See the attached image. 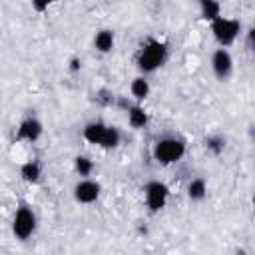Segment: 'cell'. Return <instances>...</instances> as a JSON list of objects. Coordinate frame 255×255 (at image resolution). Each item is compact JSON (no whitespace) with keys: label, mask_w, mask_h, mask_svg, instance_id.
Masks as SVG:
<instances>
[{"label":"cell","mask_w":255,"mask_h":255,"mask_svg":"<svg viewBox=\"0 0 255 255\" xmlns=\"http://www.w3.org/2000/svg\"><path fill=\"white\" fill-rule=\"evenodd\" d=\"M96 100H98L102 106H114L118 98H116L112 92H108V90H100V92L96 94Z\"/></svg>","instance_id":"19"},{"label":"cell","mask_w":255,"mask_h":255,"mask_svg":"<svg viewBox=\"0 0 255 255\" xmlns=\"http://www.w3.org/2000/svg\"><path fill=\"white\" fill-rule=\"evenodd\" d=\"M199 16L207 22H215L221 16V4L213 0H201L199 2Z\"/></svg>","instance_id":"13"},{"label":"cell","mask_w":255,"mask_h":255,"mask_svg":"<svg viewBox=\"0 0 255 255\" xmlns=\"http://www.w3.org/2000/svg\"><path fill=\"white\" fill-rule=\"evenodd\" d=\"M102 193V185L94 179H80L76 185H74V199L78 203H84V205H90L94 201H98Z\"/></svg>","instance_id":"8"},{"label":"cell","mask_w":255,"mask_h":255,"mask_svg":"<svg viewBox=\"0 0 255 255\" xmlns=\"http://www.w3.org/2000/svg\"><path fill=\"white\" fill-rule=\"evenodd\" d=\"M203 145H205V149H207L209 153H213V155H221L223 149H225V137H223V135H217V133L207 135V137L203 139Z\"/></svg>","instance_id":"17"},{"label":"cell","mask_w":255,"mask_h":255,"mask_svg":"<svg viewBox=\"0 0 255 255\" xmlns=\"http://www.w3.org/2000/svg\"><path fill=\"white\" fill-rule=\"evenodd\" d=\"M114 46H116V36H114L112 30L104 28V30L96 32V36H94V48L100 54H110L114 50Z\"/></svg>","instance_id":"10"},{"label":"cell","mask_w":255,"mask_h":255,"mask_svg":"<svg viewBox=\"0 0 255 255\" xmlns=\"http://www.w3.org/2000/svg\"><path fill=\"white\" fill-rule=\"evenodd\" d=\"M110 126H106L104 122L96 120V122H88L82 129V135L88 143H94V145H102L104 137H106V131H108Z\"/></svg>","instance_id":"9"},{"label":"cell","mask_w":255,"mask_h":255,"mask_svg":"<svg viewBox=\"0 0 255 255\" xmlns=\"http://www.w3.org/2000/svg\"><path fill=\"white\" fill-rule=\"evenodd\" d=\"M68 70H70V72H78V70H82V60H80V58H72Z\"/></svg>","instance_id":"21"},{"label":"cell","mask_w":255,"mask_h":255,"mask_svg":"<svg viewBox=\"0 0 255 255\" xmlns=\"http://www.w3.org/2000/svg\"><path fill=\"white\" fill-rule=\"evenodd\" d=\"M251 201H253V209H255V193H253V199Z\"/></svg>","instance_id":"25"},{"label":"cell","mask_w":255,"mask_h":255,"mask_svg":"<svg viewBox=\"0 0 255 255\" xmlns=\"http://www.w3.org/2000/svg\"><path fill=\"white\" fill-rule=\"evenodd\" d=\"M74 169H76V173H78L82 179H88V177L92 175V171H94V161H92L88 155H76V159H74Z\"/></svg>","instance_id":"16"},{"label":"cell","mask_w":255,"mask_h":255,"mask_svg":"<svg viewBox=\"0 0 255 255\" xmlns=\"http://www.w3.org/2000/svg\"><path fill=\"white\" fill-rule=\"evenodd\" d=\"M235 255H249V253H247L245 249H237V251H235Z\"/></svg>","instance_id":"24"},{"label":"cell","mask_w":255,"mask_h":255,"mask_svg":"<svg viewBox=\"0 0 255 255\" xmlns=\"http://www.w3.org/2000/svg\"><path fill=\"white\" fill-rule=\"evenodd\" d=\"M211 70L215 74V78L219 82H227L233 74V58L229 54V50L225 48H217L211 54Z\"/></svg>","instance_id":"6"},{"label":"cell","mask_w":255,"mask_h":255,"mask_svg":"<svg viewBox=\"0 0 255 255\" xmlns=\"http://www.w3.org/2000/svg\"><path fill=\"white\" fill-rule=\"evenodd\" d=\"M143 199H145L149 213H157L165 207V203L169 199V187L163 181L151 179L143 185Z\"/></svg>","instance_id":"5"},{"label":"cell","mask_w":255,"mask_h":255,"mask_svg":"<svg viewBox=\"0 0 255 255\" xmlns=\"http://www.w3.org/2000/svg\"><path fill=\"white\" fill-rule=\"evenodd\" d=\"M247 133H249L251 143H255V124H253V126H249V131H247Z\"/></svg>","instance_id":"23"},{"label":"cell","mask_w":255,"mask_h":255,"mask_svg":"<svg viewBox=\"0 0 255 255\" xmlns=\"http://www.w3.org/2000/svg\"><path fill=\"white\" fill-rule=\"evenodd\" d=\"M211 32H213V38L215 42L227 50V46H231L239 32H241V22L237 18H225V16H219L215 22H211Z\"/></svg>","instance_id":"4"},{"label":"cell","mask_w":255,"mask_h":255,"mask_svg":"<svg viewBox=\"0 0 255 255\" xmlns=\"http://www.w3.org/2000/svg\"><path fill=\"white\" fill-rule=\"evenodd\" d=\"M32 8L34 10H38V12H44V10H48V2H32Z\"/></svg>","instance_id":"22"},{"label":"cell","mask_w":255,"mask_h":255,"mask_svg":"<svg viewBox=\"0 0 255 255\" xmlns=\"http://www.w3.org/2000/svg\"><path fill=\"white\" fill-rule=\"evenodd\" d=\"M167 54H169V50H167L165 42H161L157 38H147L141 44V48L135 56V64H137L139 72L151 74V72H155L157 68H161L165 64Z\"/></svg>","instance_id":"1"},{"label":"cell","mask_w":255,"mask_h":255,"mask_svg":"<svg viewBox=\"0 0 255 255\" xmlns=\"http://www.w3.org/2000/svg\"><path fill=\"white\" fill-rule=\"evenodd\" d=\"M42 131H44L42 122H40L38 118H34V116H28V118H24V120L20 122L18 129H16V141L34 143V141L40 139Z\"/></svg>","instance_id":"7"},{"label":"cell","mask_w":255,"mask_h":255,"mask_svg":"<svg viewBox=\"0 0 255 255\" xmlns=\"http://www.w3.org/2000/svg\"><path fill=\"white\" fill-rule=\"evenodd\" d=\"M128 122L133 129H143L149 122V116L139 104H131V108L128 110Z\"/></svg>","instance_id":"11"},{"label":"cell","mask_w":255,"mask_h":255,"mask_svg":"<svg viewBox=\"0 0 255 255\" xmlns=\"http://www.w3.org/2000/svg\"><path fill=\"white\" fill-rule=\"evenodd\" d=\"M205 195H207V183H205V179L193 177L187 183V197L191 201H201V199H205Z\"/></svg>","instance_id":"14"},{"label":"cell","mask_w":255,"mask_h":255,"mask_svg":"<svg viewBox=\"0 0 255 255\" xmlns=\"http://www.w3.org/2000/svg\"><path fill=\"white\" fill-rule=\"evenodd\" d=\"M185 155V141L175 135H163L153 143V159L161 165L177 163Z\"/></svg>","instance_id":"2"},{"label":"cell","mask_w":255,"mask_h":255,"mask_svg":"<svg viewBox=\"0 0 255 255\" xmlns=\"http://www.w3.org/2000/svg\"><path fill=\"white\" fill-rule=\"evenodd\" d=\"M38 225L36 213L28 203H20L14 211V219H12V233L18 241H26L34 235Z\"/></svg>","instance_id":"3"},{"label":"cell","mask_w":255,"mask_h":255,"mask_svg":"<svg viewBox=\"0 0 255 255\" xmlns=\"http://www.w3.org/2000/svg\"><path fill=\"white\" fill-rule=\"evenodd\" d=\"M247 46L251 52H255V24L247 30Z\"/></svg>","instance_id":"20"},{"label":"cell","mask_w":255,"mask_h":255,"mask_svg":"<svg viewBox=\"0 0 255 255\" xmlns=\"http://www.w3.org/2000/svg\"><path fill=\"white\" fill-rule=\"evenodd\" d=\"M120 141H122V133H120V129L114 128V126H110L108 131H106V137H104V141H102L100 147H104V149H114V147L120 145Z\"/></svg>","instance_id":"18"},{"label":"cell","mask_w":255,"mask_h":255,"mask_svg":"<svg viewBox=\"0 0 255 255\" xmlns=\"http://www.w3.org/2000/svg\"><path fill=\"white\" fill-rule=\"evenodd\" d=\"M149 82L143 78V76H137V78H133L131 80V84H129V92H131V96L137 100V102H143L147 96H149Z\"/></svg>","instance_id":"15"},{"label":"cell","mask_w":255,"mask_h":255,"mask_svg":"<svg viewBox=\"0 0 255 255\" xmlns=\"http://www.w3.org/2000/svg\"><path fill=\"white\" fill-rule=\"evenodd\" d=\"M20 177L28 183H38L42 177V165L38 159H30L20 165Z\"/></svg>","instance_id":"12"}]
</instances>
